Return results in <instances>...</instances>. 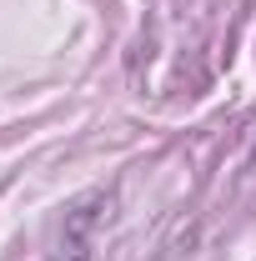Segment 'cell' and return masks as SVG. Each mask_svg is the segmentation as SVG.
<instances>
[{"label":"cell","mask_w":256,"mask_h":261,"mask_svg":"<svg viewBox=\"0 0 256 261\" xmlns=\"http://www.w3.org/2000/svg\"><path fill=\"white\" fill-rule=\"evenodd\" d=\"M65 261H91V251H70V256H65Z\"/></svg>","instance_id":"obj_1"}]
</instances>
